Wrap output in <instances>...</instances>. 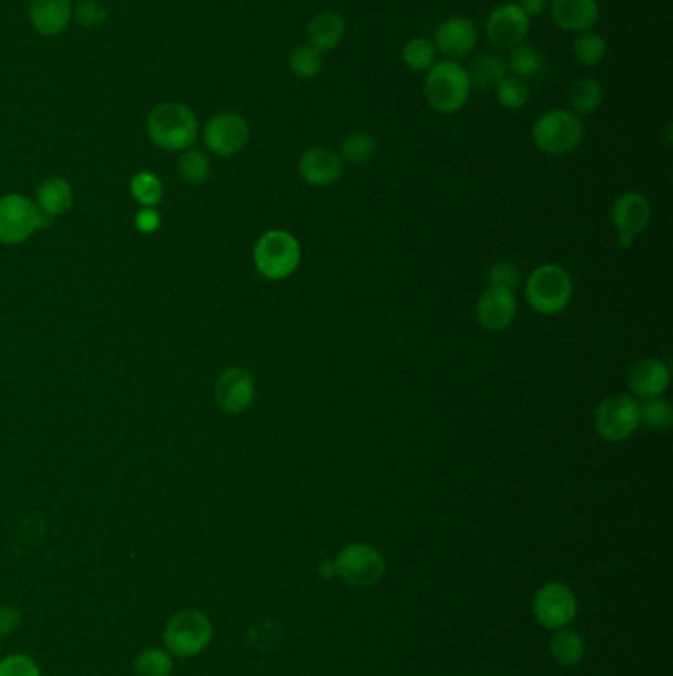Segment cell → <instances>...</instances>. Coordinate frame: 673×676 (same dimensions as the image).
Returning <instances> with one entry per match:
<instances>
[{
	"mask_svg": "<svg viewBox=\"0 0 673 676\" xmlns=\"http://www.w3.org/2000/svg\"><path fill=\"white\" fill-rule=\"evenodd\" d=\"M161 214L154 208H142L135 218V225L142 234H154L161 228Z\"/></svg>",
	"mask_w": 673,
	"mask_h": 676,
	"instance_id": "cell-39",
	"label": "cell"
},
{
	"mask_svg": "<svg viewBox=\"0 0 673 676\" xmlns=\"http://www.w3.org/2000/svg\"><path fill=\"white\" fill-rule=\"evenodd\" d=\"M607 52H609V44L599 33L587 30V33L575 34L573 58L578 64L595 67L607 58Z\"/></svg>",
	"mask_w": 673,
	"mask_h": 676,
	"instance_id": "cell-27",
	"label": "cell"
},
{
	"mask_svg": "<svg viewBox=\"0 0 673 676\" xmlns=\"http://www.w3.org/2000/svg\"><path fill=\"white\" fill-rule=\"evenodd\" d=\"M336 576L352 588H372L384 578L385 560L377 548L356 542L344 548L334 558Z\"/></svg>",
	"mask_w": 673,
	"mask_h": 676,
	"instance_id": "cell-10",
	"label": "cell"
},
{
	"mask_svg": "<svg viewBox=\"0 0 673 676\" xmlns=\"http://www.w3.org/2000/svg\"><path fill=\"white\" fill-rule=\"evenodd\" d=\"M18 625H21V612L12 605H2L0 607V637L14 634Z\"/></svg>",
	"mask_w": 673,
	"mask_h": 676,
	"instance_id": "cell-40",
	"label": "cell"
},
{
	"mask_svg": "<svg viewBox=\"0 0 673 676\" xmlns=\"http://www.w3.org/2000/svg\"><path fill=\"white\" fill-rule=\"evenodd\" d=\"M164 644L172 656L190 659L203 653L214 637L210 617L198 610L174 613L164 627Z\"/></svg>",
	"mask_w": 673,
	"mask_h": 676,
	"instance_id": "cell-5",
	"label": "cell"
},
{
	"mask_svg": "<svg viewBox=\"0 0 673 676\" xmlns=\"http://www.w3.org/2000/svg\"><path fill=\"white\" fill-rule=\"evenodd\" d=\"M377 143L367 131H352L340 145V157L344 162H350L356 167L367 164L375 157Z\"/></svg>",
	"mask_w": 673,
	"mask_h": 676,
	"instance_id": "cell-29",
	"label": "cell"
},
{
	"mask_svg": "<svg viewBox=\"0 0 673 676\" xmlns=\"http://www.w3.org/2000/svg\"><path fill=\"white\" fill-rule=\"evenodd\" d=\"M610 218H612V224L616 230L619 246L626 249L650 224L652 206L641 193L620 194L612 205Z\"/></svg>",
	"mask_w": 673,
	"mask_h": 676,
	"instance_id": "cell-13",
	"label": "cell"
},
{
	"mask_svg": "<svg viewBox=\"0 0 673 676\" xmlns=\"http://www.w3.org/2000/svg\"><path fill=\"white\" fill-rule=\"evenodd\" d=\"M256 400V380L244 368H227L215 382V402L225 414H244Z\"/></svg>",
	"mask_w": 673,
	"mask_h": 676,
	"instance_id": "cell-14",
	"label": "cell"
},
{
	"mask_svg": "<svg viewBox=\"0 0 673 676\" xmlns=\"http://www.w3.org/2000/svg\"><path fill=\"white\" fill-rule=\"evenodd\" d=\"M48 218L24 194H7L0 198V244L18 246L33 237Z\"/></svg>",
	"mask_w": 673,
	"mask_h": 676,
	"instance_id": "cell-7",
	"label": "cell"
},
{
	"mask_svg": "<svg viewBox=\"0 0 673 676\" xmlns=\"http://www.w3.org/2000/svg\"><path fill=\"white\" fill-rule=\"evenodd\" d=\"M532 613H534L535 622L547 631L565 629L577 617V595L566 583L549 581L535 591Z\"/></svg>",
	"mask_w": 673,
	"mask_h": 676,
	"instance_id": "cell-9",
	"label": "cell"
},
{
	"mask_svg": "<svg viewBox=\"0 0 673 676\" xmlns=\"http://www.w3.org/2000/svg\"><path fill=\"white\" fill-rule=\"evenodd\" d=\"M518 315V300L512 290L502 287H488L482 293L476 303V319L482 329L500 333L506 331Z\"/></svg>",
	"mask_w": 673,
	"mask_h": 676,
	"instance_id": "cell-16",
	"label": "cell"
},
{
	"mask_svg": "<svg viewBox=\"0 0 673 676\" xmlns=\"http://www.w3.org/2000/svg\"><path fill=\"white\" fill-rule=\"evenodd\" d=\"M300 258L299 239L285 230H269L257 239L253 249L257 271L271 281L290 278L299 269Z\"/></svg>",
	"mask_w": 673,
	"mask_h": 676,
	"instance_id": "cell-4",
	"label": "cell"
},
{
	"mask_svg": "<svg viewBox=\"0 0 673 676\" xmlns=\"http://www.w3.org/2000/svg\"><path fill=\"white\" fill-rule=\"evenodd\" d=\"M496 99L503 109L520 111L529 101V86L525 79H520L515 75H506L496 86Z\"/></svg>",
	"mask_w": 673,
	"mask_h": 676,
	"instance_id": "cell-34",
	"label": "cell"
},
{
	"mask_svg": "<svg viewBox=\"0 0 673 676\" xmlns=\"http://www.w3.org/2000/svg\"><path fill=\"white\" fill-rule=\"evenodd\" d=\"M549 12L557 26L571 34L595 30L600 21L599 0H551Z\"/></svg>",
	"mask_w": 673,
	"mask_h": 676,
	"instance_id": "cell-18",
	"label": "cell"
},
{
	"mask_svg": "<svg viewBox=\"0 0 673 676\" xmlns=\"http://www.w3.org/2000/svg\"><path fill=\"white\" fill-rule=\"evenodd\" d=\"M549 651H551V656L556 659L557 665L577 666L585 659V641L581 635L565 627V629L553 631Z\"/></svg>",
	"mask_w": 673,
	"mask_h": 676,
	"instance_id": "cell-24",
	"label": "cell"
},
{
	"mask_svg": "<svg viewBox=\"0 0 673 676\" xmlns=\"http://www.w3.org/2000/svg\"><path fill=\"white\" fill-rule=\"evenodd\" d=\"M423 94L433 111L440 115L459 113L469 103L472 94L469 67L457 60H437L423 82Z\"/></svg>",
	"mask_w": 673,
	"mask_h": 676,
	"instance_id": "cell-1",
	"label": "cell"
},
{
	"mask_svg": "<svg viewBox=\"0 0 673 676\" xmlns=\"http://www.w3.org/2000/svg\"><path fill=\"white\" fill-rule=\"evenodd\" d=\"M299 174L310 186L316 188L332 186L342 179V157L336 150L326 147H312L300 155Z\"/></svg>",
	"mask_w": 673,
	"mask_h": 676,
	"instance_id": "cell-17",
	"label": "cell"
},
{
	"mask_svg": "<svg viewBox=\"0 0 673 676\" xmlns=\"http://www.w3.org/2000/svg\"><path fill=\"white\" fill-rule=\"evenodd\" d=\"M147 133L159 149L183 152L190 149L198 139L200 121L186 103L166 101L150 111L147 118Z\"/></svg>",
	"mask_w": 673,
	"mask_h": 676,
	"instance_id": "cell-2",
	"label": "cell"
},
{
	"mask_svg": "<svg viewBox=\"0 0 673 676\" xmlns=\"http://www.w3.org/2000/svg\"><path fill=\"white\" fill-rule=\"evenodd\" d=\"M488 281H490V287L513 290L520 283V269L515 268L510 261H496L488 269Z\"/></svg>",
	"mask_w": 673,
	"mask_h": 676,
	"instance_id": "cell-38",
	"label": "cell"
},
{
	"mask_svg": "<svg viewBox=\"0 0 673 676\" xmlns=\"http://www.w3.org/2000/svg\"><path fill=\"white\" fill-rule=\"evenodd\" d=\"M289 67L300 79H314L324 70V54L309 42L299 44L290 50Z\"/></svg>",
	"mask_w": 673,
	"mask_h": 676,
	"instance_id": "cell-28",
	"label": "cell"
},
{
	"mask_svg": "<svg viewBox=\"0 0 673 676\" xmlns=\"http://www.w3.org/2000/svg\"><path fill=\"white\" fill-rule=\"evenodd\" d=\"M0 651H2V643H0Z\"/></svg>",
	"mask_w": 673,
	"mask_h": 676,
	"instance_id": "cell-42",
	"label": "cell"
},
{
	"mask_svg": "<svg viewBox=\"0 0 673 676\" xmlns=\"http://www.w3.org/2000/svg\"><path fill=\"white\" fill-rule=\"evenodd\" d=\"M133 668L137 676H171L174 671V659L169 651L150 647L135 659Z\"/></svg>",
	"mask_w": 673,
	"mask_h": 676,
	"instance_id": "cell-32",
	"label": "cell"
},
{
	"mask_svg": "<svg viewBox=\"0 0 673 676\" xmlns=\"http://www.w3.org/2000/svg\"><path fill=\"white\" fill-rule=\"evenodd\" d=\"M346 38V21L336 11L316 12L307 26V42L322 54L334 52Z\"/></svg>",
	"mask_w": 673,
	"mask_h": 676,
	"instance_id": "cell-21",
	"label": "cell"
},
{
	"mask_svg": "<svg viewBox=\"0 0 673 676\" xmlns=\"http://www.w3.org/2000/svg\"><path fill=\"white\" fill-rule=\"evenodd\" d=\"M573 297V281L565 269L546 263L535 269L525 283V300L539 315L565 311Z\"/></svg>",
	"mask_w": 673,
	"mask_h": 676,
	"instance_id": "cell-6",
	"label": "cell"
},
{
	"mask_svg": "<svg viewBox=\"0 0 673 676\" xmlns=\"http://www.w3.org/2000/svg\"><path fill=\"white\" fill-rule=\"evenodd\" d=\"M628 386L641 402L662 397L670 386V368L660 358H640L628 370Z\"/></svg>",
	"mask_w": 673,
	"mask_h": 676,
	"instance_id": "cell-19",
	"label": "cell"
},
{
	"mask_svg": "<svg viewBox=\"0 0 673 676\" xmlns=\"http://www.w3.org/2000/svg\"><path fill=\"white\" fill-rule=\"evenodd\" d=\"M128 188H130L133 198H135L142 208H154V206L161 205L162 202L164 188H162L161 179H159L154 172L145 171L135 174Z\"/></svg>",
	"mask_w": 673,
	"mask_h": 676,
	"instance_id": "cell-33",
	"label": "cell"
},
{
	"mask_svg": "<svg viewBox=\"0 0 673 676\" xmlns=\"http://www.w3.org/2000/svg\"><path fill=\"white\" fill-rule=\"evenodd\" d=\"M74 19L87 30H96L108 22L109 12L99 0H82L74 9Z\"/></svg>",
	"mask_w": 673,
	"mask_h": 676,
	"instance_id": "cell-36",
	"label": "cell"
},
{
	"mask_svg": "<svg viewBox=\"0 0 673 676\" xmlns=\"http://www.w3.org/2000/svg\"><path fill=\"white\" fill-rule=\"evenodd\" d=\"M36 206L46 218L65 214L74 206L72 184L62 176L46 179L36 190Z\"/></svg>",
	"mask_w": 673,
	"mask_h": 676,
	"instance_id": "cell-22",
	"label": "cell"
},
{
	"mask_svg": "<svg viewBox=\"0 0 673 676\" xmlns=\"http://www.w3.org/2000/svg\"><path fill=\"white\" fill-rule=\"evenodd\" d=\"M28 19L36 33L54 38L74 21V4L72 0H30Z\"/></svg>",
	"mask_w": 673,
	"mask_h": 676,
	"instance_id": "cell-20",
	"label": "cell"
},
{
	"mask_svg": "<svg viewBox=\"0 0 673 676\" xmlns=\"http://www.w3.org/2000/svg\"><path fill=\"white\" fill-rule=\"evenodd\" d=\"M433 44L437 52L447 56L449 60H459L471 54L478 44V28L466 16H449L440 22L433 36Z\"/></svg>",
	"mask_w": 673,
	"mask_h": 676,
	"instance_id": "cell-15",
	"label": "cell"
},
{
	"mask_svg": "<svg viewBox=\"0 0 673 676\" xmlns=\"http://www.w3.org/2000/svg\"><path fill=\"white\" fill-rule=\"evenodd\" d=\"M593 423L605 441L619 443L628 440L640 428V402L626 394L605 397L595 411Z\"/></svg>",
	"mask_w": 673,
	"mask_h": 676,
	"instance_id": "cell-8",
	"label": "cell"
},
{
	"mask_svg": "<svg viewBox=\"0 0 673 676\" xmlns=\"http://www.w3.org/2000/svg\"><path fill=\"white\" fill-rule=\"evenodd\" d=\"M437 48L433 40L417 36L407 40L403 50H401V60L406 64L407 70L415 72V74H427L428 70L437 62Z\"/></svg>",
	"mask_w": 673,
	"mask_h": 676,
	"instance_id": "cell-26",
	"label": "cell"
},
{
	"mask_svg": "<svg viewBox=\"0 0 673 676\" xmlns=\"http://www.w3.org/2000/svg\"><path fill=\"white\" fill-rule=\"evenodd\" d=\"M508 72H512V75L520 77V79H527V77H534V75L541 72V65H544V58L535 50L532 44H520L512 50H508Z\"/></svg>",
	"mask_w": 673,
	"mask_h": 676,
	"instance_id": "cell-30",
	"label": "cell"
},
{
	"mask_svg": "<svg viewBox=\"0 0 673 676\" xmlns=\"http://www.w3.org/2000/svg\"><path fill=\"white\" fill-rule=\"evenodd\" d=\"M532 19L525 16L524 11L515 2H503L488 14L484 33L488 42L498 50H512L524 44L529 36Z\"/></svg>",
	"mask_w": 673,
	"mask_h": 676,
	"instance_id": "cell-12",
	"label": "cell"
},
{
	"mask_svg": "<svg viewBox=\"0 0 673 676\" xmlns=\"http://www.w3.org/2000/svg\"><path fill=\"white\" fill-rule=\"evenodd\" d=\"M251 137L249 123L244 115L234 111H222L210 119L203 127V143L205 149L214 152L215 157H236L246 149Z\"/></svg>",
	"mask_w": 673,
	"mask_h": 676,
	"instance_id": "cell-11",
	"label": "cell"
},
{
	"mask_svg": "<svg viewBox=\"0 0 673 676\" xmlns=\"http://www.w3.org/2000/svg\"><path fill=\"white\" fill-rule=\"evenodd\" d=\"M640 423H644L648 430H670L673 423L672 404L663 397L644 400V404H640Z\"/></svg>",
	"mask_w": 673,
	"mask_h": 676,
	"instance_id": "cell-35",
	"label": "cell"
},
{
	"mask_svg": "<svg viewBox=\"0 0 673 676\" xmlns=\"http://www.w3.org/2000/svg\"><path fill=\"white\" fill-rule=\"evenodd\" d=\"M0 676H42L33 656L14 653L0 661Z\"/></svg>",
	"mask_w": 673,
	"mask_h": 676,
	"instance_id": "cell-37",
	"label": "cell"
},
{
	"mask_svg": "<svg viewBox=\"0 0 673 676\" xmlns=\"http://www.w3.org/2000/svg\"><path fill=\"white\" fill-rule=\"evenodd\" d=\"M469 75H471L472 87L496 89V86L508 75V65L500 56L481 54L472 60Z\"/></svg>",
	"mask_w": 673,
	"mask_h": 676,
	"instance_id": "cell-25",
	"label": "cell"
},
{
	"mask_svg": "<svg viewBox=\"0 0 673 676\" xmlns=\"http://www.w3.org/2000/svg\"><path fill=\"white\" fill-rule=\"evenodd\" d=\"M549 2L551 0H518L515 4L524 11L527 19H537V16H541L549 9Z\"/></svg>",
	"mask_w": 673,
	"mask_h": 676,
	"instance_id": "cell-41",
	"label": "cell"
},
{
	"mask_svg": "<svg viewBox=\"0 0 673 676\" xmlns=\"http://www.w3.org/2000/svg\"><path fill=\"white\" fill-rule=\"evenodd\" d=\"M566 101H569V111H573L578 118L593 115L599 111L602 101H605V89L600 86L599 79L583 75L577 77L566 91Z\"/></svg>",
	"mask_w": 673,
	"mask_h": 676,
	"instance_id": "cell-23",
	"label": "cell"
},
{
	"mask_svg": "<svg viewBox=\"0 0 673 676\" xmlns=\"http://www.w3.org/2000/svg\"><path fill=\"white\" fill-rule=\"evenodd\" d=\"M583 139H585L583 121L569 109H549L535 119L532 127V140L535 147L551 157L573 152L578 149Z\"/></svg>",
	"mask_w": 673,
	"mask_h": 676,
	"instance_id": "cell-3",
	"label": "cell"
},
{
	"mask_svg": "<svg viewBox=\"0 0 673 676\" xmlns=\"http://www.w3.org/2000/svg\"><path fill=\"white\" fill-rule=\"evenodd\" d=\"M178 171H180L184 183L200 186L210 179L212 162L203 150L190 147V149L183 150V155L178 159Z\"/></svg>",
	"mask_w": 673,
	"mask_h": 676,
	"instance_id": "cell-31",
	"label": "cell"
}]
</instances>
